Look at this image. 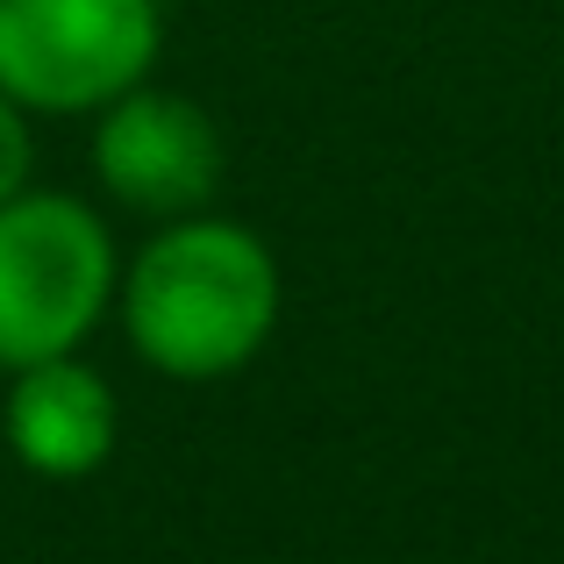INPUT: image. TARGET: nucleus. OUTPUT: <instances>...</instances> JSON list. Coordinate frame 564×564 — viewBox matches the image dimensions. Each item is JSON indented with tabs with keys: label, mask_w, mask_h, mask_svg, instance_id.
I'll use <instances>...</instances> for the list:
<instances>
[{
	"label": "nucleus",
	"mask_w": 564,
	"mask_h": 564,
	"mask_svg": "<svg viewBox=\"0 0 564 564\" xmlns=\"http://www.w3.org/2000/svg\"><path fill=\"white\" fill-rule=\"evenodd\" d=\"M286 279L258 229L229 215L158 221V236L122 264L115 315L151 372L165 379H229L272 344Z\"/></svg>",
	"instance_id": "obj_1"
},
{
	"label": "nucleus",
	"mask_w": 564,
	"mask_h": 564,
	"mask_svg": "<svg viewBox=\"0 0 564 564\" xmlns=\"http://www.w3.org/2000/svg\"><path fill=\"white\" fill-rule=\"evenodd\" d=\"M122 286V250L79 193L0 200V365L22 372L94 344Z\"/></svg>",
	"instance_id": "obj_2"
},
{
	"label": "nucleus",
	"mask_w": 564,
	"mask_h": 564,
	"mask_svg": "<svg viewBox=\"0 0 564 564\" xmlns=\"http://www.w3.org/2000/svg\"><path fill=\"white\" fill-rule=\"evenodd\" d=\"M158 51L165 0H0V94L22 115H100Z\"/></svg>",
	"instance_id": "obj_3"
},
{
	"label": "nucleus",
	"mask_w": 564,
	"mask_h": 564,
	"mask_svg": "<svg viewBox=\"0 0 564 564\" xmlns=\"http://www.w3.org/2000/svg\"><path fill=\"white\" fill-rule=\"evenodd\" d=\"M94 180L143 221L207 215L221 193V129L180 86H129L94 122Z\"/></svg>",
	"instance_id": "obj_4"
},
{
	"label": "nucleus",
	"mask_w": 564,
	"mask_h": 564,
	"mask_svg": "<svg viewBox=\"0 0 564 564\" xmlns=\"http://www.w3.org/2000/svg\"><path fill=\"white\" fill-rule=\"evenodd\" d=\"M115 429H122V408H115V386L94 372V365L72 350V358H43L22 365L14 386L0 393V436H8L14 465L29 479H94L115 457Z\"/></svg>",
	"instance_id": "obj_5"
},
{
	"label": "nucleus",
	"mask_w": 564,
	"mask_h": 564,
	"mask_svg": "<svg viewBox=\"0 0 564 564\" xmlns=\"http://www.w3.org/2000/svg\"><path fill=\"white\" fill-rule=\"evenodd\" d=\"M29 158H36V143H29V115L0 94V200H14V193L29 186Z\"/></svg>",
	"instance_id": "obj_6"
}]
</instances>
